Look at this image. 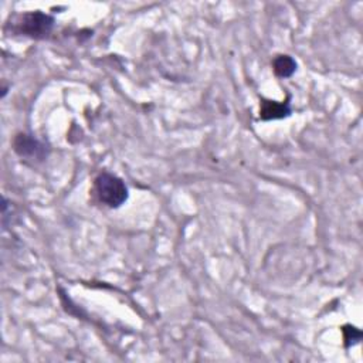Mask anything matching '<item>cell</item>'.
<instances>
[{"label":"cell","instance_id":"cell-1","mask_svg":"<svg viewBox=\"0 0 363 363\" xmlns=\"http://www.w3.org/2000/svg\"><path fill=\"white\" fill-rule=\"evenodd\" d=\"M94 194L100 203L118 209L128 200V187L124 180L109 172H101L94 180Z\"/></svg>","mask_w":363,"mask_h":363},{"label":"cell","instance_id":"cell-2","mask_svg":"<svg viewBox=\"0 0 363 363\" xmlns=\"http://www.w3.org/2000/svg\"><path fill=\"white\" fill-rule=\"evenodd\" d=\"M54 26V19L43 12H29L15 22V31L31 38L47 37Z\"/></svg>","mask_w":363,"mask_h":363},{"label":"cell","instance_id":"cell-3","mask_svg":"<svg viewBox=\"0 0 363 363\" xmlns=\"http://www.w3.org/2000/svg\"><path fill=\"white\" fill-rule=\"evenodd\" d=\"M13 148L20 157L31 160V162H43L47 157L46 145L27 134L16 135L13 141Z\"/></svg>","mask_w":363,"mask_h":363},{"label":"cell","instance_id":"cell-4","mask_svg":"<svg viewBox=\"0 0 363 363\" xmlns=\"http://www.w3.org/2000/svg\"><path fill=\"white\" fill-rule=\"evenodd\" d=\"M290 114H291V108L288 102H275V101L264 100L260 107V118L263 121L281 119L288 116Z\"/></svg>","mask_w":363,"mask_h":363},{"label":"cell","instance_id":"cell-5","mask_svg":"<svg viewBox=\"0 0 363 363\" xmlns=\"http://www.w3.org/2000/svg\"><path fill=\"white\" fill-rule=\"evenodd\" d=\"M272 68L277 77L279 78H288L291 77L297 70V63L291 56L281 54L277 56L272 61Z\"/></svg>","mask_w":363,"mask_h":363},{"label":"cell","instance_id":"cell-6","mask_svg":"<svg viewBox=\"0 0 363 363\" xmlns=\"http://www.w3.org/2000/svg\"><path fill=\"white\" fill-rule=\"evenodd\" d=\"M360 331L355 327H350V325H346L343 327V339H345V345L346 346H350V345H355L360 341Z\"/></svg>","mask_w":363,"mask_h":363}]
</instances>
